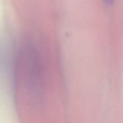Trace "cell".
Listing matches in <instances>:
<instances>
[{
	"mask_svg": "<svg viewBox=\"0 0 123 123\" xmlns=\"http://www.w3.org/2000/svg\"><path fill=\"white\" fill-rule=\"evenodd\" d=\"M40 60L37 50L32 46H26V82L33 98L38 97L42 86Z\"/></svg>",
	"mask_w": 123,
	"mask_h": 123,
	"instance_id": "cell-1",
	"label": "cell"
},
{
	"mask_svg": "<svg viewBox=\"0 0 123 123\" xmlns=\"http://www.w3.org/2000/svg\"><path fill=\"white\" fill-rule=\"evenodd\" d=\"M103 1H104L105 2H106V3L111 4L112 2V1H114V0H103Z\"/></svg>",
	"mask_w": 123,
	"mask_h": 123,
	"instance_id": "cell-2",
	"label": "cell"
}]
</instances>
